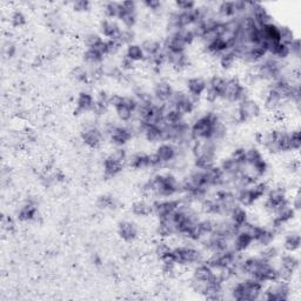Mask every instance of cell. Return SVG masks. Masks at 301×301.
<instances>
[{
  "label": "cell",
  "instance_id": "cell-1",
  "mask_svg": "<svg viewBox=\"0 0 301 301\" xmlns=\"http://www.w3.org/2000/svg\"><path fill=\"white\" fill-rule=\"evenodd\" d=\"M148 180L153 189L154 198L166 199V198H173L176 194H180V180L172 172L156 173Z\"/></svg>",
  "mask_w": 301,
  "mask_h": 301
},
{
  "label": "cell",
  "instance_id": "cell-2",
  "mask_svg": "<svg viewBox=\"0 0 301 301\" xmlns=\"http://www.w3.org/2000/svg\"><path fill=\"white\" fill-rule=\"evenodd\" d=\"M222 120L221 114L216 111H208V112L200 115L191 123V135L194 141H203V140H211L213 129L218 122Z\"/></svg>",
  "mask_w": 301,
  "mask_h": 301
},
{
  "label": "cell",
  "instance_id": "cell-3",
  "mask_svg": "<svg viewBox=\"0 0 301 301\" xmlns=\"http://www.w3.org/2000/svg\"><path fill=\"white\" fill-rule=\"evenodd\" d=\"M174 260L180 269L194 267L200 262L205 261L204 251L193 245H179L173 247Z\"/></svg>",
  "mask_w": 301,
  "mask_h": 301
},
{
  "label": "cell",
  "instance_id": "cell-4",
  "mask_svg": "<svg viewBox=\"0 0 301 301\" xmlns=\"http://www.w3.org/2000/svg\"><path fill=\"white\" fill-rule=\"evenodd\" d=\"M287 192L288 188L286 185L282 183L270 186L269 192H267V194L265 197V200H263V209H265L270 216H273L281 206L290 201Z\"/></svg>",
  "mask_w": 301,
  "mask_h": 301
},
{
  "label": "cell",
  "instance_id": "cell-5",
  "mask_svg": "<svg viewBox=\"0 0 301 301\" xmlns=\"http://www.w3.org/2000/svg\"><path fill=\"white\" fill-rule=\"evenodd\" d=\"M250 98V88L242 84L240 78L231 77L227 78L226 87L224 90L220 100H224L227 104L237 105L239 102Z\"/></svg>",
  "mask_w": 301,
  "mask_h": 301
},
{
  "label": "cell",
  "instance_id": "cell-6",
  "mask_svg": "<svg viewBox=\"0 0 301 301\" xmlns=\"http://www.w3.org/2000/svg\"><path fill=\"white\" fill-rule=\"evenodd\" d=\"M261 105L251 97L237 104L236 110H234V117H236L237 123H247L257 120L261 115Z\"/></svg>",
  "mask_w": 301,
  "mask_h": 301
},
{
  "label": "cell",
  "instance_id": "cell-7",
  "mask_svg": "<svg viewBox=\"0 0 301 301\" xmlns=\"http://www.w3.org/2000/svg\"><path fill=\"white\" fill-rule=\"evenodd\" d=\"M82 144L91 150H99L104 144L106 135L100 126L96 123H87L80 132Z\"/></svg>",
  "mask_w": 301,
  "mask_h": 301
},
{
  "label": "cell",
  "instance_id": "cell-8",
  "mask_svg": "<svg viewBox=\"0 0 301 301\" xmlns=\"http://www.w3.org/2000/svg\"><path fill=\"white\" fill-rule=\"evenodd\" d=\"M138 109V101L134 96H122L121 102L114 107L115 117L120 122L130 123L135 120V112Z\"/></svg>",
  "mask_w": 301,
  "mask_h": 301
},
{
  "label": "cell",
  "instance_id": "cell-9",
  "mask_svg": "<svg viewBox=\"0 0 301 301\" xmlns=\"http://www.w3.org/2000/svg\"><path fill=\"white\" fill-rule=\"evenodd\" d=\"M180 204V199H174V198L156 199L152 203V208H153V214L152 216H154L156 219H163V218L174 213L179 208Z\"/></svg>",
  "mask_w": 301,
  "mask_h": 301
},
{
  "label": "cell",
  "instance_id": "cell-10",
  "mask_svg": "<svg viewBox=\"0 0 301 301\" xmlns=\"http://www.w3.org/2000/svg\"><path fill=\"white\" fill-rule=\"evenodd\" d=\"M16 220L23 222V224H28V222H38L40 219V213L37 201L33 199H27L25 203L20 206L15 214Z\"/></svg>",
  "mask_w": 301,
  "mask_h": 301
},
{
  "label": "cell",
  "instance_id": "cell-11",
  "mask_svg": "<svg viewBox=\"0 0 301 301\" xmlns=\"http://www.w3.org/2000/svg\"><path fill=\"white\" fill-rule=\"evenodd\" d=\"M154 154L158 158L160 164H162L163 168L168 167L178 156V146L168 141L160 143L155 147Z\"/></svg>",
  "mask_w": 301,
  "mask_h": 301
},
{
  "label": "cell",
  "instance_id": "cell-12",
  "mask_svg": "<svg viewBox=\"0 0 301 301\" xmlns=\"http://www.w3.org/2000/svg\"><path fill=\"white\" fill-rule=\"evenodd\" d=\"M165 51V49H164ZM166 55L167 65L171 66L173 71L175 72H185L192 66V60L187 52H168L165 51Z\"/></svg>",
  "mask_w": 301,
  "mask_h": 301
},
{
  "label": "cell",
  "instance_id": "cell-13",
  "mask_svg": "<svg viewBox=\"0 0 301 301\" xmlns=\"http://www.w3.org/2000/svg\"><path fill=\"white\" fill-rule=\"evenodd\" d=\"M174 91L175 88L172 85V82L166 79H160L154 84L152 94L154 97V101L163 105H167L173 96V93H174Z\"/></svg>",
  "mask_w": 301,
  "mask_h": 301
},
{
  "label": "cell",
  "instance_id": "cell-14",
  "mask_svg": "<svg viewBox=\"0 0 301 301\" xmlns=\"http://www.w3.org/2000/svg\"><path fill=\"white\" fill-rule=\"evenodd\" d=\"M117 234L126 244H132L137 240L139 237V227L137 224L131 220H121L118 224Z\"/></svg>",
  "mask_w": 301,
  "mask_h": 301
},
{
  "label": "cell",
  "instance_id": "cell-15",
  "mask_svg": "<svg viewBox=\"0 0 301 301\" xmlns=\"http://www.w3.org/2000/svg\"><path fill=\"white\" fill-rule=\"evenodd\" d=\"M125 168V165L119 163L118 160H115L112 155L107 154L101 163V170H102V176L106 180H111L117 178Z\"/></svg>",
  "mask_w": 301,
  "mask_h": 301
},
{
  "label": "cell",
  "instance_id": "cell-16",
  "mask_svg": "<svg viewBox=\"0 0 301 301\" xmlns=\"http://www.w3.org/2000/svg\"><path fill=\"white\" fill-rule=\"evenodd\" d=\"M206 88H207V80L204 79L203 77H189L185 81V91L196 99L203 98Z\"/></svg>",
  "mask_w": 301,
  "mask_h": 301
},
{
  "label": "cell",
  "instance_id": "cell-17",
  "mask_svg": "<svg viewBox=\"0 0 301 301\" xmlns=\"http://www.w3.org/2000/svg\"><path fill=\"white\" fill-rule=\"evenodd\" d=\"M98 28H99V33H100V36L102 37V38H106V40H109V39H118L122 26L118 20L104 18L100 20Z\"/></svg>",
  "mask_w": 301,
  "mask_h": 301
},
{
  "label": "cell",
  "instance_id": "cell-18",
  "mask_svg": "<svg viewBox=\"0 0 301 301\" xmlns=\"http://www.w3.org/2000/svg\"><path fill=\"white\" fill-rule=\"evenodd\" d=\"M94 102H96V98L93 94L88 92V91H81L78 94L76 99V109H74V114L81 115L85 113H91L93 109Z\"/></svg>",
  "mask_w": 301,
  "mask_h": 301
},
{
  "label": "cell",
  "instance_id": "cell-19",
  "mask_svg": "<svg viewBox=\"0 0 301 301\" xmlns=\"http://www.w3.org/2000/svg\"><path fill=\"white\" fill-rule=\"evenodd\" d=\"M219 167L221 168V171L225 173L228 178H233L238 174H240L245 171L246 164L240 162V160L234 159L233 156H227V158L222 159L221 163L219 164Z\"/></svg>",
  "mask_w": 301,
  "mask_h": 301
},
{
  "label": "cell",
  "instance_id": "cell-20",
  "mask_svg": "<svg viewBox=\"0 0 301 301\" xmlns=\"http://www.w3.org/2000/svg\"><path fill=\"white\" fill-rule=\"evenodd\" d=\"M253 244H254L253 239L251 238L246 232H244V231L239 229L237 236L234 237L232 240V250H234L238 253L242 254V253H245L246 251H249Z\"/></svg>",
  "mask_w": 301,
  "mask_h": 301
},
{
  "label": "cell",
  "instance_id": "cell-21",
  "mask_svg": "<svg viewBox=\"0 0 301 301\" xmlns=\"http://www.w3.org/2000/svg\"><path fill=\"white\" fill-rule=\"evenodd\" d=\"M131 213L132 216L137 218H147L153 214V208H152V203H150L145 198L138 199L132 203L131 205Z\"/></svg>",
  "mask_w": 301,
  "mask_h": 301
},
{
  "label": "cell",
  "instance_id": "cell-22",
  "mask_svg": "<svg viewBox=\"0 0 301 301\" xmlns=\"http://www.w3.org/2000/svg\"><path fill=\"white\" fill-rule=\"evenodd\" d=\"M105 58L98 48H85V51L82 52V61L87 67L104 65Z\"/></svg>",
  "mask_w": 301,
  "mask_h": 301
},
{
  "label": "cell",
  "instance_id": "cell-23",
  "mask_svg": "<svg viewBox=\"0 0 301 301\" xmlns=\"http://www.w3.org/2000/svg\"><path fill=\"white\" fill-rule=\"evenodd\" d=\"M184 121H186V118H185L179 111L173 109V107L166 106V109H165V113H164L163 123H162L163 126L175 127V126H179L180 123H183Z\"/></svg>",
  "mask_w": 301,
  "mask_h": 301
},
{
  "label": "cell",
  "instance_id": "cell-24",
  "mask_svg": "<svg viewBox=\"0 0 301 301\" xmlns=\"http://www.w3.org/2000/svg\"><path fill=\"white\" fill-rule=\"evenodd\" d=\"M301 245V237L299 231H290V232L285 234L284 237L282 247L284 250L288 253H295L298 252Z\"/></svg>",
  "mask_w": 301,
  "mask_h": 301
},
{
  "label": "cell",
  "instance_id": "cell-25",
  "mask_svg": "<svg viewBox=\"0 0 301 301\" xmlns=\"http://www.w3.org/2000/svg\"><path fill=\"white\" fill-rule=\"evenodd\" d=\"M213 278L212 267L207 265L205 261L198 263V265L193 267L191 279L197 280V281H209Z\"/></svg>",
  "mask_w": 301,
  "mask_h": 301
},
{
  "label": "cell",
  "instance_id": "cell-26",
  "mask_svg": "<svg viewBox=\"0 0 301 301\" xmlns=\"http://www.w3.org/2000/svg\"><path fill=\"white\" fill-rule=\"evenodd\" d=\"M216 12L218 18L222 20V22H226V20H229L237 16L234 2H221L217 4Z\"/></svg>",
  "mask_w": 301,
  "mask_h": 301
},
{
  "label": "cell",
  "instance_id": "cell-27",
  "mask_svg": "<svg viewBox=\"0 0 301 301\" xmlns=\"http://www.w3.org/2000/svg\"><path fill=\"white\" fill-rule=\"evenodd\" d=\"M228 219L233 222L237 227L240 228L246 222L250 221V213L246 207H242L240 205H237L228 214Z\"/></svg>",
  "mask_w": 301,
  "mask_h": 301
},
{
  "label": "cell",
  "instance_id": "cell-28",
  "mask_svg": "<svg viewBox=\"0 0 301 301\" xmlns=\"http://www.w3.org/2000/svg\"><path fill=\"white\" fill-rule=\"evenodd\" d=\"M204 49H205V53L208 57H213L218 59V57H219L220 55H222V53L226 51H228L229 45L225 39L218 38L217 40H214L213 43L204 46Z\"/></svg>",
  "mask_w": 301,
  "mask_h": 301
},
{
  "label": "cell",
  "instance_id": "cell-29",
  "mask_svg": "<svg viewBox=\"0 0 301 301\" xmlns=\"http://www.w3.org/2000/svg\"><path fill=\"white\" fill-rule=\"evenodd\" d=\"M217 60H218V65H219V67L225 72H228L231 71V69H233L239 63L238 57L232 49H228V51L222 53V55L218 57Z\"/></svg>",
  "mask_w": 301,
  "mask_h": 301
},
{
  "label": "cell",
  "instance_id": "cell-30",
  "mask_svg": "<svg viewBox=\"0 0 301 301\" xmlns=\"http://www.w3.org/2000/svg\"><path fill=\"white\" fill-rule=\"evenodd\" d=\"M140 45H141L144 52H145L146 58L155 57L164 51L163 41L155 38H147L143 40V43Z\"/></svg>",
  "mask_w": 301,
  "mask_h": 301
},
{
  "label": "cell",
  "instance_id": "cell-31",
  "mask_svg": "<svg viewBox=\"0 0 301 301\" xmlns=\"http://www.w3.org/2000/svg\"><path fill=\"white\" fill-rule=\"evenodd\" d=\"M236 197H237V201L238 205L242 206V207H252L255 204H257V200H255L254 194L252 192L251 187H245V188H240L237 189L236 192Z\"/></svg>",
  "mask_w": 301,
  "mask_h": 301
},
{
  "label": "cell",
  "instance_id": "cell-32",
  "mask_svg": "<svg viewBox=\"0 0 301 301\" xmlns=\"http://www.w3.org/2000/svg\"><path fill=\"white\" fill-rule=\"evenodd\" d=\"M69 78L77 84H82L87 85L91 84L90 82V73H88V67H86L85 65H76L69 72Z\"/></svg>",
  "mask_w": 301,
  "mask_h": 301
},
{
  "label": "cell",
  "instance_id": "cell-33",
  "mask_svg": "<svg viewBox=\"0 0 301 301\" xmlns=\"http://www.w3.org/2000/svg\"><path fill=\"white\" fill-rule=\"evenodd\" d=\"M296 214H298V212L292 207L290 201H288L287 204L281 206V207H280L278 211L273 214V217H275L278 220L284 222V224L288 225L290 222H292L295 219Z\"/></svg>",
  "mask_w": 301,
  "mask_h": 301
},
{
  "label": "cell",
  "instance_id": "cell-34",
  "mask_svg": "<svg viewBox=\"0 0 301 301\" xmlns=\"http://www.w3.org/2000/svg\"><path fill=\"white\" fill-rule=\"evenodd\" d=\"M96 205L100 211H114V209L118 208L119 201L112 194H101L98 197Z\"/></svg>",
  "mask_w": 301,
  "mask_h": 301
},
{
  "label": "cell",
  "instance_id": "cell-35",
  "mask_svg": "<svg viewBox=\"0 0 301 301\" xmlns=\"http://www.w3.org/2000/svg\"><path fill=\"white\" fill-rule=\"evenodd\" d=\"M277 237H278L277 234H275L273 231L269 227V226H261V229H260V232H259L258 237L255 238L254 244H257L260 247L269 246V245L274 244L275 238Z\"/></svg>",
  "mask_w": 301,
  "mask_h": 301
},
{
  "label": "cell",
  "instance_id": "cell-36",
  "mask_svg": "<svg viewBox=\"0 0 301 301\" xmlns=\"http://www.w3.org/2000/svg\"><path fill=\"white\" fill-rule=\"evenodd\" d=\"M125 56L127 58H130L132 61H134L135 64L144 63V61H145V59H146L145 52H144L141 45L138 44V43L131 44V45H129V46H126L125 47Z\"/></svg>",
  "mask_w": 301,
  "mask_h": 301
},
{
  "label": "cell",
  "instance_id": "cell-37",
  "mask_svg": "<svg viewBox=\"0 0 301 301\" xmlns=\"http://www.w3.org/2000/svg\"><path fill=\"white\" fill-rule=\"evenodd\" d=\"M226 82H227V78L221 76V74H214L207 80V88L217 93L221 99L222 93H224V90L226 87Z\"/></svg>",
  "mask_w": 301,
  "mask_h": 301
},
{
  "label": "cell",
  "instance_id": "cell-38",
  "mask_svg": "<svg viewBox=\"0 0 301 301\" xmlns=\"http://www.w3.org/2000/svg\"><path fill=\"white\" fill-rule=\"evenodd\" d=\"M281 254L277 246L274 244L269 245V246H263L261 247L260 252L258 253V257L262 259L263 261H269V262H275L278 260L279 255Z\"/></svg>",
  "mask_w": 301,
  "mask_h": 301
},
{
  "label": "cell",
  "instance_id": "cell-39",
  "mask_svg": "<svg viewBox=\"0 0 301 301\" xmlns=\"http://www.w3.org/2000/svg\"><path fill=\"white\" fill-rule=\"evenodd\" d=\"M104 15L107 19L118 20L121 14V3L118 2H109L104 4Z\"/></svg>",
  "mask_w": 301,
  "mask_h": 301
},
{
  "label": "cell",
  "instance_id": "cell-40",
  "mask_svg": "<svg viewBox=\"0 0 301 301\" xmlns=\"http://www.w3.org/2000/svg\"><path fill=\"white\" fill-rule=\"evenodd\" d=\"M105 39L100 36V33L88 32L82 37V45L86 48H97L102 44Z\"/></svg>",
  "mask_w": 301,
  "mask_h": 301
},
{
  "label": "cell",
  "instance_id": "cell-41",
  "mask_svg": "<svg viewBox=\"0 0 301 301\" xmlns=\"http://www.w3.org/2000/svg\"><path fill=\"white\" fill-rule=\"evenodd\" d=\"M118 22L120 23L122 27L134 28L138 24V12L121 11V14H120V16H119Z\"/></svg>",
  "mask_w": 301,
  "mask_h": 301
},
{
  "label": "cell",
  "instance_id": "cell-42",
  "mask_svg": "<svg viewBox=\"0 0 301 301\" xmlns=\"http://www.w3.org/2000/svg\"><path fill=\"white\" fill-rule=\"evenodd\" d=\"M301 148V133L299 129L291 130L288 133V152L294 153Z\"/></svg>",
  "mask_w": 301,
  "mask_h": 301
},
{
  "label": "cell",
  "instance_id": "cell-43",
  "mask_svg": "<svg viewBox=\"0 0 301 301\" xmlns=\"http://www.w3.org/2000/svg\"><path fill=\"white\" fill-rule=\"evenodd\" d=\"M261 158H263V154L258 146H250L245 148L244 162L246 165H253Z\"/></svg>",
  "mask_w": 301,
  "mask_h": 301
},
{
  "label": "cell",
  "instance_id": "cell-44",
  "mask_svg": "<svg viewBox=\"0 0 301 301\" xmlns=\"http://www.w3.org/2000/svg\"><path fill=\"white\" fill-rule=\"evenodd\" d=\"M118 40L120 41L122 46H129L131 44H134L135 40H137V32L134 31V28L122 27L120 34L118 37Z\"/></svg>",
  "mask_w": 301,
  "mask_h": 301
},
{
  "label": "cell",
  "instance_id": "cell-45",
  "mask_svg": "<svg viewBox=\"0 0 301 301\" xmlns=\"http://www.w3.org/2000/svg\"><path fill=\"white\" fill-rule=\"evenodd\" d=\"M10 24L14 28H22L27 24V16L22 10H14L10 14Z\"/></svg>",
  "mask_w": 301,
  "mask_h": 301
},
{
  "label": "cell",
  "instance_id": "cell-46",
  "mask_svg": "<svg viewBox=\"0 0 301 301\" xmlns=\"http://www.w3.org/2000/svg\"><path fill=\"white\" fill-rule=\"evenodd\" d=\"M122 45L118 39H109L106 40V57H117L121 52Z\"/></svg>",
  "mask_w": 301,
  "mask_h": 301
},
{
  "label": "cell",
  "instance_id": "cell-47",
  "mask_svg": "<svg viewBox=\"0 0 301 301\" xmlns=\"http://www.w3.org/2000/svg\"><path fill=\"white\" fill-rule=\"evenodd\" d=\"M279 32H280V43L290 45L296 37L294 34L293 30L288 26H280L279 25Z\"/></svg>",
  "mask_w": 301,
  "mask_h": 301
},
{
  "label": "cell",
  "instance_id": "cell-48",
  "mask_svg": "<svg viewBox=\"0 0 301 301\" xmlns=\"http://www.w3.org/2000/svg\"><path fill=\"white\" fill-rule=\"evenodd\" d=\"M141 5L146 7L151 13L154 14H159L164 8V3L160 2V0H144Z\"/></svg>",
  "mask_w": 301,
  "mask_h": 301
},
{
  "label": "cell",
  "instance_id": "cell-49",
  "mask_svg": "<svg viewBox=\"0 0 301 301\" xmlns=\"http://www.w3.org/2000/svg\"><path fill=\"white\" fill-rule=\"evenodd\" d=\"M71 7L76 13H86L92 7V3L88 0H76V2L71 3Z\"/></svg>",
  "mask_w": 301,
  "mask_h": 301
},
{
  "label": "cell",
  "instance_id": "cell-50",
  "mask_svg": "<svg viewBox=\"0 0 301 301\" xmlns=\"http://www.w3.org/2000/svg\"><path fill=\"white\" fill-rule=\"evenodd\" d=\"M3 53L7 59H12V58H14L16 56V53H18V46H16L14 41L6 40L3 45Z\"/></svg>",
  "mask_w": 301,
  "mask_h": 301
},
{
  "label": "cell",
  "instance_id": "cell-51",
  "mask_svg": "<svg viewBox=\"0 0 301 301\" xmlns=\"http://www.w3.org/2000/svg\"><path fill=\"white\" fill-rule=\"evenodd\" d=\"M178 33V36H179V38L183 40V43L186 45V46L188 47V46H191V45H193L194 44V41H196V37H194V34H193V32H192V30H191V27H188V28H183V30H180L179 32H176Z\"/></svg>",
  "mask_w": 301,
  "mask_h": 301
},
{
  "label": "cell",
  "instance_id": "cell-52",
  "mask_svg": "<svg viewBox=\"0 0 301 301\" xmlns=\"http://www.w3.org/2000/svg\"><path fill=\"white\" fill-rule=\"evenodd\" d=\"M173 5H174V10L176 11H191L194 10L198 4L192 2V0H176Z\"/></svg>",
  "mask_w": 301,
  "mask_h": 301
},
{
  "label": "cell",
  "instance_id": "cell-53",
  "mask_svg": "<svg viewBox=\"0 0 301 301\" xmlns=\"http://www.w3.org/2000/svg\"><path fill=\"white\" fill-rule=\"evenodd\" d=\"M119 67L121 68L122 72L130 73V72H133L134 69L137 68V64H135L134 61H132L130 58H127L125 55H123L120 59V63H119Z\"/></svg>",
  "mask_w": 301,
  "mask_h": 301
},
{
  "label": "cell",
  "instance_id": "cell-54",
  "mask_svg": "<svg viewBox=\"0 0 301 301\" xmlns=\"http://www.w3.org/2000/svg\"><path fill=\"white\" fill-rule=\"evenodd\" d=\"M288 46H290L291 57L295 58V59H299L301 56V44H300L299 38H295L290 45H288Z\"/></svg>",
  "mask_w": 301,
  "mask_h": 301
},
{
  "label": "cell",
  "instance_id": "cell-55",
  "mask_svg": "<svg viewBox=\"0 0 301 301\" xmlns=\"http://www.w3.org/2000/svg\"><path fill=\"white\" fill-rule=\"evenodd\" d=\"M286 171L292 175L298 174L300 171V163L298 159H290L286 164Z\"/></svg>",
  "mask_w": 301,
  "mask_h": 301
},
{
  "label": "cell",
  "instance_id": "cell-56",
  "mask_svg": "<svg viewBox=\"0 0 301 301\" xmlns=\"http://www.w3.org/2000/svg\"><path fill=\"white\" fill-rule=\"evenodd\" d=\"M2 225H3V228L7 231L8 233L13 232L15 228V220L10 216H4L2 220Z\"/></svg>",
  "mask_w": 301,
  "mask_h": 301
},
{
  "label": "cell",
  "instance_id": "cell-57",
  "mask_svg": "<svg viewBox=\"0 0 301 301\" xmlns=\"http://www.w3.org/2000/svg\"><path fill=\"white\" fill-rule=\"evenodd\" d=\"M121 8L125 12H138V4L133 0L121 2Z\"/></svg>",
  "mask_w": 301,
  "mask_h": 301
},
{
  "label": "cell",
  "instance_id": "cell-58",
  "mask_svg": "<svg viewBox=\"0 0 301 301\" xmlns=\"http://www.w3.org/2000/svg\"><path fill=\"white\" fill-rule=\"evenodd\" d=\"M290 204H291L292 207H293L295 211L299 213L300 208H301V196H300L299 189H296L295 194L292 197V200H290Z\"/></svg>",
  "mask_w": 301,
  "mask_h": 301
},
{
  "label": "cell",
  "instance_id": "cell-59",
  "mask_svg": "<svg viewBox=\"0 0 301 301\" xmlns=\"http://www.w3.org/2000/svg\"><path fill=\"white\" fill-rule=\"evenodd\" d=\"M92 262L96 266H102V265H104V262H102V258L98 253H94L92 255Z\"/></svg>",
  "mask_w": 301,
  "mask_h": 301
}]
</instances>
